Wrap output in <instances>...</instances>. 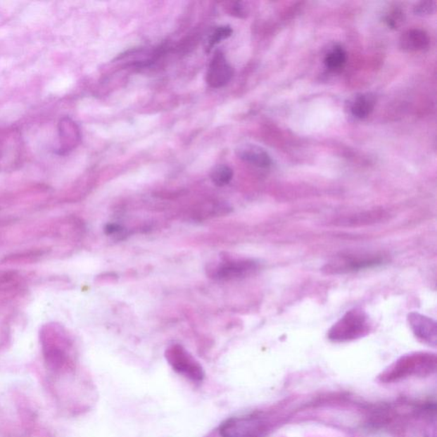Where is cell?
Here are the masks:
<instances>
[{
    "instance_id": "obj_1",
    "label": "cell",
    "mask_w": 437,
    "mask_h": 437,
    "mask_svg": "<svg viewBox=\"0 0 437 437\" xmlns=\"http://www.w3.org/2000/svg\"><path fill=\"white\" fill-rule=\"evenodd\" d=\"M436 355L426 352L412 353L400 357L380 375L384 383L411 378L429 376L436 371Z\"/></svg>"
},
{
    "instance_id": "obj_2",
    "label": "cell",
    "mask_w": 437,
    "mask_h": 437,
    "mask_svg": "<svg viewBox=\"0 0 437 437\" xmlns=\"http://www.w3.org/2000/svg\"><path fill=\"white\" fill-rule=\"evenodd\" d=\"M372 330V323L367 312L360 308L348 311L329 330L328 338L335 343L350 342L364 338Z\"/></svg>"
},
{
    "instance_id": "obj_3",
    "label": "cell",
    "mask_w": 437,
    "mask_h": 437,
    "mask_svg": "<svg viewBox=\"0 0 437 437\" xmlns=\"http://www.w3.org/2000/svg\"><path fill=\"white\" fill-rule=\"evenodd\" d=\"M386 258L376 254L341 255L324 265L322 271L327 274H346L367 268L381 266Z\"/></svg>"
},
{
    "instance_id": "obj_4",
    "label": "cell",
    "mask_w": 437,
    "mask_h": 437,
    "mask_svg": "<svg viewBox=\"0 0 437 437\" xmlns=\"http://www.w3.org/2000/svg\"><path fill=\"white\" fill-rule=\"evenodd\" d=\"M167 362L173 370L194 383H201L205 376L201 365L179 344H173L165 352Z\"/></svg>"
},
{
    "instance_id": "obj_5",
    "label": "cell",
    "mask_w": 437,
    "mask_h": 437,
    "mask_svg": "<svg viewBox=\"0 0 437 437\" xmlns=\"http://www.w3.org/2000/svg\"><path fill=\"white\" fill-rule=\"evenodd\" d=\"M266 431V422L259 414L234 417L220 427L222 437H260Z\"/></svg>"
},
{
    "instance_id": "obj_6",
    "label": "cell",
    "mask_w": 437,
    "mask_h": 437,
    "mask_svg": "<svg viewBox=\"0 0 437 437\" xmlns=\"http://www.w3.org/2000/svg\"><path fill=\"white\" fill-rule=\"evenodd\" d=\"M259 264L251 259H224L211 264L208 275L216 280H232L246 278L258 270Z\"/></svg>"
},
{
    "instance_id": "obj_7",
    "label": "cell",
    "mask_w": 437,
    "mask_h": 437,
    "mask_svg": "<svg viewBox=\"0 0 437 437\" xmlns=\"http://www.w3.org/2000/svg\"><path fill=\"white\" fill-rule=\"evenodd\" d=\"M407 320L417 338L428 346L436 347L437 327L434 319L419 312H412L408 315Z\"/></svg>"
},
{
    "instance_id": "obj_8",
    "label": "cell",
    "mask_w": 437,
    "mask_h": 437,
    "mask_svg": "<svg viewBox=\"0 0 437 437\" xmlns=\"http://www.w3.org/2000/svg\"><path fill=\"white\" fill-rule=\"evenodd\" d=\"M234 75V70L222 51L216 52L211 60L207 73L208 85L220 88L227 85Z\"/></svg>"
},
{
    "instance_id": "obj_9",
    "label": "cell",
    "mask_w": 437,
    "mask_h": 437,
    "mask_svg": "<svg viewBox=\"0 0 437 437\" xmlns=\"http://www.w3.org/2000/svg\"><path fill=\"white\" fill-rule=\"evenodd\" d=\"M60 148L58 153L65 155L73 151L81 140V134L76 123L70 118H64L59 122Z\"/></svg>"
},
{
    "instance_id": "obj_10",
    "label": "cell",
    "mask_w": 437,
    "mask_h": 437,
    "mask_svg": "<svg viewBox=\"0 0 437 437\" xmlns=\"http://www.w3.org/2000/svg\"><path fill=\"white\" fill-rule=\"evenodd\" d=\"M240 159L260 168H267L272 165L271 156L263 148L253 144H244L236 151Z\"/></svg>"
},
{
    "instance_id": "obj_11",
    "label": "cell",
    "mask_w": 437,
    "mask_h": 437,
    "mask_svg": "<svg viewBox=\"0 0 437 437\" xmlns=\"http://www.w3.org/2000/svg\"><path fill=\"white\" fill-rule=\"evenodd\" d=\"M375 104V97L371 94L356 95L350 103V111L354 118L362 120L372 114Z\"/></svg>"
},
{
    "instance_id": "obj_12",
    "label": "cell",
    "mask_w": 437,
    "mask_h": 437,
    "mask_svg": "<svg viewBox=\"0 0 437 437\" xmlns=\"http://www.w3.org/2000/svg\"><path fill=\"white\" fill-rule=\"evenodd\" d=\"M429 46V37L426 32L420 30H408L400 39V46L404 51H419Z\"/></svg>"
},
{
    "instance_id": "obj_13",
    "label": "cell",
    "mask_w": 437,
    "mask_h": 437,
    "mask_svg": "<svg viewBox=\"0 0 437 437\" xmlns=\"http://www.w3.org/2000/svg\"><path fill=\"white\" fill-rule=\"evenodd\" d=\"M347 54L342 46H335L324 58V65L330 70H338L346 63Z\"/></svg>"
},
{
    "instance_id": "obj_14",
    "label": "cell",
    "mask_w": 437,
    "mask_h": 437,
    "mask_svg": "<svg viewBox=\"0 0 437 437\" xmlns=\"http://www.w3.org/2000/svg\"><path fill=\"white\" fill-rule=\"evenodd\" d=\"M234 177V171L229 166L220 164L211 171L210 178L215 186L222 187L227 186Z\"/></svg>"
},
{
    "instance_id": "obj_15",
    "label": "cell",
    "mask_w": 437,
    "mask_h": 437,
    "mask_svg": "<svg viewBox=\"0 0 437 437\" xmlns=\"http://www.w3.org/2000/svg\"><path fill=\"white\" fill-rule=\"evenodd\" d=\"M232 34V30L230 26L219 27L214 31L208 42L207 50L210 51L217 44L229 38Z\"/></svg>"
},
{
    "instance_id": "obj_16",
    "label": "cell",
    "mask_w": 437,
    "mask_h": 437,
    "mask_svg": "<svg viewBox=\"0 0 437 437\" xmlns=\"http://www.w3.org/2000/svg\"><path fill=\"white\" fill-rule=\"evenodd\" d=\"M436 3L435 1H423L414 7V13L419 15H431L436 11Z\"/></svg>"
},
{
    "instance_id": "obj_17",
    "label": "cell",
    "mask_w": 437,
    "mask_h": 437,
    "mask_svg": "<svg viewBox=\"0 0 437 437\" xmlns=\"http://www.w3.org/2000/svg\"><path fill=\"white\" fill-rule=\"evenodd\" d=\"M400 14L402 13L395 11L391 15H388L386 18L388 25L393 27V29H395V27L398 26L399 23H400V20H402V15H400Z\"/></svg>"
},
{
    "instance_id": "obj_18",
    "label": "cell",
    "mask_w": 437,
    "mask_h": 437,
    "mask_svg": "<svg viewBox=\"0 0 437 437\" xmlns=\"http://www.w3.org/2000/svg\"><path fill=\"white\" fill-rule=\"evenodd\" d=\"M232 13L236 15V17L243 18L246 12L241 3H235L232 8Z\"/></svg>"
},
{
    "instance_id": "obj_19",
    "label": "cell",
    "mask_w": 437,
    "mask_h": 437,
    "mask_svg": "<svg viewBox=\"0 0 437 437\" xmlns=\"http://www.w3.org/2000/svg\"><path fill=\"white\" fill-rule=\"evenodd\" d=\"M122 231V227L120 226L118 224H108L106 228H104V232L108 235H112L118 234V232Z\"/></svg>"
}]
</instances>
